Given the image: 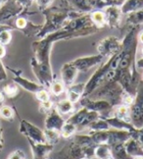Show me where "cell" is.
Masks as SVG:
<instances>
[{"label": "cell", "mask_w": 143, "mask_h": 159, "mask_svg": "<svg viewBox=\"0 0 143 159\" xmlns=\"http://www.w3.org/2000/svg\"><path fill=\"white\" fill-rule=\"evenodd\" d=\"M43 132H44V137H45V140H46L47 143L55 145L56 143H59L60 138H61L60 131L45 129Z\"/></svg>", "instance_id": "28"}, {"label": "cell", "mask_w": 143, "mask_h": 159, "mask_svg": "<svg viewBox=\"0 0 143 159\" xmlns=\"http://www.w3.org/2000/svg\"><path fill=\"white\" fill-rule=\"evenodd\" d=\"M132 138L137 140L141 145V148H143V127L139 128V129H136V131L132 134Z\"/></svg>", "instance_id": "34"}, {"label": "cell", "mask_w": 143, "mask_h": 159, "mask_svg": "<svg viewBox=\"0 0 143 159\" xmlns=\"http://www.w3.org/2000/svg\"><path fill=\"white\" fill-rule=\"evenodd\" d=\"M142 80H143V79H142Z\"/></svg>", "instance_id": "48"}, {"label": "cell", "mask_w": 143, "mask_h": 159, "mask_svg": "<svg viewBox=\"0 0 143 159\" xmlns=\"http://www.w3.org/2000/svg\"><path fill=\"white\" fill-rule=\"evenodd\" d=\"M134 159H143V157H135Z\"/></svg>", "instance_id": "44"}, {"label": "cell", "mask_w": 143, "mask_h": 159, "mask_svg": "<svg viewBox=\"0 0 143 159\" xmlns=\"http://www.w3.org/2000/svg\"><path fill=\"white\" fill-rule=\"evenodd\" d=\"M127 26L128 27H137L143 24V9L138 11L132 12V13L127 14Z\"/></svg>", "instance_id": "24"}, {"label": "cell", "mask_w": 143, "mask_h": 159, "mask_svg": "<svg viewBox=\"0 0 143 159\" xmlns=\"http://www.w3.org/2000/svg\"><path fill=\"white\" fill-rule=\"evenodd\" d=\"M104 59L105 58L102 55L98 53L95 55H90V56L78 57L74 60H72L71 62L78 69V72H86L93 67L101 64Z\"/></svg>", "instance_id": "8"}, {"label": "cell", "mask_w": 143, "mask_h": 159, "mask_svg": "<svg viewBox=\"0 0 143 159\" xmlns=\"http://www.w3.org/2000/svg\"><path fill=\"white\" fill-rule=\"evenodd\" d=\"M90 19L96 28L101 29L105 25H106V20H105V14L103 11L96 10L94 12H92V14L90 15Z\"/></svg>", "instance_id": "26"}, {"label": "cell", "mask_w": 143, "mask_h": 159, "mask_svg": "<svg viewBox=\"0 0 143 159\" xmlns=\"http://www.w3.org/2000/svg\"><path fill=\"white\" fill-rule=\"evenodd\" d=\"M55 109L62 115H71L74 111V104L73 102H71L68 98H64L56 103V105H54Z\"/></svg>", "instance_id": "21"}, {"label": "cell", "mask_w": 143, "mask_h": 159, "mask_svg": "<svg viewBox=\"0 0 143 159\" xmlns=\"http://www.w3.org/2000/svg\"><path fill=\"white\" fill-rule=\"evenodd\" d=\"M123 144H125L127 152L132 157H143V148L135 139L130 137Z\"/></svg>", "instance_id": "17"}, {"label": "cell", "mask_w": 143, "mask_h": 159, "mask_svg": "<svg viewBox=\"0 0 143 159\" xmlns=\"http://www.w3.org/2000/svg\"><path fill=\"white\" fill-rule=\"evenodd\" d=\"M49 89H50L52 94H54L55 96H60L62 93H65L66 85L64 84V83L62 81H59V80L58 81L57 80H54Z\"/></svg>", "instance_id": "29"}, {"label": "cell", "mask_w": 143, "mask_h": 159, "mask_svg": "<svg viewBox=\"0 0 143 159\" xmlns=\"http://www.w3.org/2000/svg\"><path fill=\"white\" fill-rule=\"evenodd\" d=\"M120 8L123 14H130L143 9V0H125Z\"/></svg>", "instance_id": "19"}, {"label": "cell", "mask_w": 143, "mask_h": 159, "mask_svg": "<svg viewBox=\"0 0 143 159\" xmlns=\"http://www.w3.org/2000/svg\"><path fill=\"white\" fill-rule=\"evenodd\" d=\"M8 159H25V153L21 149H17L9 155Z\"/></svg>", "instance_id": "36"}, {"label": "cell", "mask_w": 143, "mask_h": 159, "mask_svg": "<svg viewBox=\"0 0 143 159\" xmlns=\"http://www.w3.org/2000/svg\"><path fill=\"white\" fill-rule=\"evenodd\" d=\"M53 0H38V3L40 6H43V7H47L48 5H50L52 3Z\"/></svg>", "instance_id": "38"}, {"label": "cell", "mask_w": 143, "mask_h": 159, "mask_svg": "<svg viewBox=\"0 0 143 159\" xmlns=\"http://www.w3.org/2000/svg\"><path fill=\"white\" fill-rule=\"evenodd\" d=\"M108 122V124L110 125L111 129H116V130H125L129 132L130 134H132L136 131V128L132 124L128 123V122L123 121L117 117H114V116H110V117H106L104 118Z\"/></svg>", "instance_id": "15"}, {"label": "cell", "mask_w": 143, "mask_h": 159, "mask_svg": "<svg viewBox=\"0 0 143 159\" xmlns=\"http://www.w3.org/2000/svg\"><path fill=\"white\" fill-rule=\"evenodd\" d=\"M4 93L9 97H15L19 93V89L15 84H10L4 87Z\"/></svg>", "instance_id": "31"}, {"label": "cell", "mask_w": 143, "mask_h": 159, "mask_svg": "<svg viewBox=\"0 0 143 159\" xmlns=\"http://www.w3.org/2000/svg\"><path fill=\"white\" fill-rule=\"evenodd\" d=\"M3 148V137H2V131H1V127H0V151H1Z\"/></svg>", "instance_id": "40"}, {"label": "cell", "mask_w": 143, "mask_h": 159, "mask_svg": "<svg viewBox=\"0 0 143 159\" xmlns=\"http://www.w3.org/2000/svg\"><path fill=\"white\" fill-rule=\"evenodd\" d=\"M132 137V134L125 130H116L110 129L109 130V139L108 144L113 145L116 143H123Z\"/></svg>", "instance_id": "16"}, {"label": "cell", "mask_w": 143, "mask_h": 159, "mask_svg": "<svg viewBox=\"0 0 143 159\" xmlns=\"http://www.w3.org/2000/svg\"><path fill=\"white\" fill-rule=\"evenodd\" d=\"M123 143H116V144L111 145L112 156H113V158L114 159H134L127 152L125 144Z\"/></svg>", "instance_id": "22"}, {"label": "cell", "mask_w": 143, "mask_h": 159, "mask_svg": "<svg viewBox=\"0 0 143 159\" xmlns=\"http://www.w3.org/2000/svg\"><path fill=\"white\" fill-rule=\"evenodd\" d=\"M82 107H85L90 111H95L100 114V117L106 118L111 115L113 106L111 103L104 99H91L89 97H83L79 100Z\"/></svg>", "instance_id": "5"}, {"label": "cell", "mask_w": 143, "mask_h": 159, "mask_svg": "<svg viewBox=\"0 0 143 159\" xmlns=\"http://www.w3.org/2000/svg\"><path fill=\"white\" fill-rule=\"evenodd\" d=\"M121 57H122V51L107 58L106 62H102L100 64V66L98 67L97 70L92 74L90 79L85 83V89H84L83 97H86L90 95L98 87H100L104 83L106 73L110 69H117V67L119 65V62L121 60Z\"/></svg>", "instance_id": "1"}, {"label": "cell", "mask_w": 143, "mask_h": 159, "mask_svg": "<svg viewBox=\"0 0 143 159\" xmlns=\"http://www.w3.org/2000/svg\"><path fill=\"white\" fill-rule=\"evenodd\" d=\"M110 116H114V117H117V118H119V119H121L123 121L132 123V121H130L129 106H127V105L120 104V105H117V106L113 107ZM110 116H109V117H110Z\"/></svg>", "instance_id": "20"}, {"label": "cell", "mask_w": 143, "mask_h": 159, "mask_svg": "<svg viewBox=\"0 0 143 159\" xmlns=\"http://www.w3.org/2000/svg\"><path fill=\"white\" fill-rule=\"evenodd\" d=\"M111 129L108 122L102 117H99L97 120L93 121L92 123L87 127V130L91 131H108Z\"/></svg>", "instance_id": "25"}, {"label": "cell", "mask_w": 143, "mask_h": 159, "mask_svg": "<svg viewBox=\"0 0 143 159\" xmlns=\"http://www.w3.org/2000/svg\"><path fill=\"white\" fill-rule=\"evenodd\" d=\"M136 67H137L138 69H143V57L136 60Z\"/></svg>", "instance_id": "39"}, {"label": "cell", "mask_w": 143, "mask_h": 159, "mask_svg": "<svg viewBox=\"0 0 143 159\" xmlns=\"http://www.w3.org/2000/svg\"><path fill=\"white\" fill-rule=\"evenodd\" d=\"M78 132L77 126H74V124H71L69 122H65V124L62 127V129L60 131L61 137L64 139H72L74 134Z\"/></svg>", "instance_id": "27"}, {"label": "cell", "mask_w": 143, "mask_h": 159, "mask_svg": "<svg viewBox=\"0 0 143 159\" xmlns=\"http://www.w3.org/2000/svg\"><path fill=\"white\" fill-rule=\"evenodd\" d=\"M3 101H4V95L0 93V103H2Z\"/></svg>", "instance_id": "43"}, {"label": "cell", "mask_w": 143, "mask_h": 159, "mask_svg": "<svg viewBox=\"0 0 143 159\" xmlns=\"http://www.w3.org/2000/svg\"><path fill=\"white\" fill-rule=\"evenodd\" d=\"M70 7L80 14H86L95 8L94 0H67Z\"/></svg>", "instance_id": "14"}, {"label": "cell", "mask_w": 143, "mask_h": 159, "mask_svg": "<svg viewBox=\"0 0 143 159\" xmlns=\"http://www.w3.org/2000/svg\"><path fill=\"white\" fill-rule=\"evenodd\" d=\"M94 157L97 159H107L112 156V148L107 143L97 144L94 149Z\"/></svg>", "instance_id": "23"}, {"label": "cell", "mask_w": 143, "mask_h": 159, "mask_svg": "<svg viewBox=\"0 0 143 159\" xmlns=\"http://www.w3.org/2000/svg\"><path fill=\"white\" fill-rule=\"evenodd\" d=\"M78 69L74 67L72 62H67L65 63L61 68V81L64 83L66 85V89L70 85L74 84V81L78 77Z\"/></svg>", "instance_id": "11"}, {"label": "cell", "mask_w": 143, "mask_h": 159, "mask_svg": "<svg viewBox=\"0 0 143 159\" xmlns=\"http://www.w3.org/2000/svg\"><path fill=\"white\" fill-rule=\"evenodd\" d=\"M141 52H142V55H143V46H142V48H141Z\"/></svg>", "instance_id": "45"}, {"label": "cell", "mask_w": 143, "mask_h": 159, "mask_svg": "<svg viewBox=\"0 0 143 159\" xmlns=\"http://www.w3.org/2000/svg\"><path fill=\"white\" fill-rule=\"evenodd\" d=\"M122 50V40L117 36L110 35L97 44V51L104 58H109Z\"/></svg>", "instance_id": "6"}, {"label": "cell", "mask_w": 143, "mask_h": 159, "mask_svg": "<svg viewBox=\"0 0 143 159\" xmlns=\"http://www.w3.org/2000/svg\"><path fill=\"white\" fill-rule=\"evenodd\" d=\"M46 115L47 116L45 119V129L61 131L62 127L66 122V119H64L63 116L55 109V107Z\"/></svg>", "instance_id": "12"}, {"label": "cell", "mask_w": 143, "mask_h": 159, "mask_svg": "<svg viewBox=\"0 0 143 159\" xmlns=\"http://www.w3.org/2000/svg\"><path fill=\"white\" fill-rule=\"evenodd\" d=\"M4 55H5V48L1 43H0V58L3 57Z\"/></svg>", "instance_id": "41"}, {"label": "cell", "mask_w": 143, "mask_h": 159, "mask_svg": "<svg viewBox=\"0 0 143 159\" xmlns=\"http://www.w3.org/2000/svg\"><path fill=\"white\" fill-rule=\"evenodd\" d=\"M33 151V159H48L52 152L54 145L47 143H34L29 139Z\"/></svg>", "instance_id": "10"}, {"label": "cell", "mask_w": 143, "mask_h": 159, "mask_svg": "<svg viewBox=\"0 0 143 159\" xmlns=\"http://www.w3.org/2000/svg\"><path fill=\"white\" fill-rule=\"evenodd\" d=\"M14 81L19 84L21 85V87L25 89H27L28 91H30V93H37L38 90H40L41 89H44V87H43L42 84H40L39 83H34V82H32L29 81V80H27V79H24L20 76H17Z\"/></svg>", "instance_id": "18"}, {"label": "cell", "mask_w": 143, "mask_h": 159, "mask_svg": "<svg viewBox=\"0 0 143 159\" xmlns=\"http://www.w3.org/2000/svg\"><path fill=\"white\" fill-rule=\"evenodd\" d=\"M138 40L143 44V32H141V33L139 34V35H138Z\"/></svg>", "instance_id": "42"}, {"label": "cell", "mask_w": 143, "mask_h": 159, "mask_svg": "<svg viewBox=\"0 0 143 159\" xmlns=\"http://www.w3.org/2000/svg\"><path fill=\"white\" fill-rule=\"evenodd\" d=\"M27 20L25 18H19V19L16 21V26L19 29H25L27 27Z\"/></svg>", "instance_id": "37"}, {"label": "cell", "mask_w": 143, "mask_h": 159, "mask_svg": "<svg viewBox=\"0 0 143 159\" xmlns=\"http://www.w3.org/2000/svg\"><path fill=\"white\" fill-rule=\"evenodd\" d=\"M54 108V103L52 100H47L45 102H40V106H39V110L40 112L47 114L48 112H50L51 110Z\"/></svg>", "instance_id": "33"}, {"label": "cell", "mask_w": 143, "mask_h": 159, "mask_svg": "<svg viewBox=\"0 0 143 159\" xmlns=\"http://www.w3.org/2000/svg\"><path fill=\"white\" fill-rule=\"evenodd\" d=\"M129 110L132 124L136 129L143 127V80H141L138 84L133 101L129 106Z\"/></svg>", "instance_id": "3"}, {"label": "cell", "mask_w": 143, "mask_h": 159, "mask_svg": "<svg viewBox=\"0 0 143 159\" xmlns=\"http://www.w3.org/2000/svg\"><path fill=\"white\" fill-rule=\"evenodd\" d=\"M100 117V114L95 111H90L85 107H82L77 112L71 114V116L66 120L71 124L77 126L78 131L80 129H87V127L93 121L97 120Z\"/></svg>", "instance_id": "4"}, {"label": "cell", "mask_w": 143, "mask_h": 159, "mask_svg": "<svg viewBox=\"0 0 143 159\" xmlns=\"http://www.w3.org/2000/svg\"><path fill=\"white\" fill-rule=\"evenodd\" d=\"M0 117H2L6 120H12L14 118V111L10 106H2L0 108Z\"/></svg>", "instance_id": "30"}, {"label": "cell", "mask_w": 143, "mask_h": 159, "mask_svg": "<svg viewBox=\"0 0 143 159\" xmlns=\"http://www.w3.org/2000/svg\"><path fill=\"white\" fill-rule=\"evenodd\" d=\"M107 159H114L113 157H111V158H107Z\"/></svg>", "instance_id": "46"}, {"label": "cell", "mask_w": 143, "mask_h": 159, "mask_svg": "<svg viewBox=\"0 0 143 159\" xmlns=\"http://www.w3.org/2000/svg\"><path fill=\"white\" fill-rule=\"evenodd\" d=\"M85 89V83H78L74 84L66 89V98L69 99L74 104L79 102L83 98V95Z\"/></svg>", "instance_id": "13"}, {"label": "cell", "mask_w": 143, "mask_h": 159, "mask_svg": "<svg viewBox=\"0 0 143 159\" xmlns=\"http://www.w3.org/2000/svg\"><path fill=\"white\" fill-rule=\"evenodd\" d=\"M11 40V34L9 32H2L0 34V43L7 44Z\"/></svg>", "instance_id": "35"}, {"label": "cell", "mask_w": 143, "mask_h": 159, "mask_svg": "<svg viewBox=\"0 0 143 159\" xmlns=\"http://www.w3.org/2000/svg\"><path fill=\"white\" fill-rule=\"evenodd\" d=\"M104 14L105 20H106V25H108L111 29H117L121 27L123 14L122 13L120 6H107V7L104 8Z\"/></svg>", "instance_id": "9"}, {"label": "cell", "mask_w": 143, "mask_h": 159, "mask_svg": "<svg viewBox=\"0 0 143 159\" xmlns=\"http://www.w3.org/2000/svg\"><path fill=\"white\" fill-rule=\"evenodd\" d=\"M20 132L24 134L29 139L34 143H46L44 132L40 130L38 127L29 123L27 120H22L20 124Z\"/></svg>", "instance_id": "7"}, {"label": "cell", "mask_w": 143, "mask_h": 159, "mask_svg": "<svg viewBox=\"0 0 143 159\" xmlns=\"http://www.w3.org/2000/svg\"><path fill=\"white\" fill-rule=\"evenodd\" d=\"M35 96L40 102H45L47 100H50V94H49V93L45 89H41L37 93H35Z\"/></svg>", "instance_id": "32"}, {"label": "cell", "mask_w": 143, "mask_h": 159, "mask_svg": "<svg viewBox=\"0 0 143 159\" xmlns=\"http://www.w3.org/2000/svg\"><path fill=\"white\" fill-rule=\"evenodd\" d=\"M126 91L118 81H111L103 83L93 93L86 96L91 99H104L111 103L115 107L122 104V97Z\"/></svg>", "instance_id": "2"}, {"label": "cell", "mask_w": 143, "mask_h": 159, "mask_svg": "<svg viewBox=\"0 0 143 159\" xmlns=\"http://www.w3.org/2000/svg\"><path fill=\"white\" fill-rule=\"evenodd\" d=\"M83 159H87V158H83Z\"/></svg>", "instance_id": "47"}]
</instances>
